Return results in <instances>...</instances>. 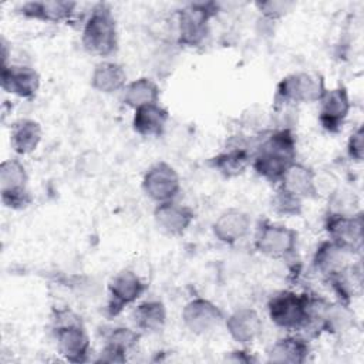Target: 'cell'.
<instances>
[{
    "mask_svg": "<svg viewBox=\"0 0 364 364\" xmlns=\"http://www.w3.org/2000/svg\"><path fill=\"white\" fill-rule=\"evenodd\" d=\"M58 353L71 363L88 358L91 344L81 317L68 307L55 309L51 316Z\"/></svg>",
    "mask_w": 364,
    "mask_h": 364,
    "instance_id": "obj_2",
    "label": "cell"
},
{
    "mask_svg": "<svg viewBox=\"0 0 364 364\" xmlns=\"http://www.w3.org/2000/svg\"><path fill=\"white\" fill-rule=\"evenodd\" d=\"M279 183L282 188L287 189L303 200L316 198L318 192L314 171L310 166L297 161H294L286 169Z\"/></svg>",
    "mask_w": 364,
    "mask_h": 364,
    "instance_id": "obj_21",
    "label": "cell"
},
{
    "mask_svg": "<svg viewBox=\"0 0 364 364\" xmlns=\"http://www.w3.org/2000/svg\"><path fill=\"white\" fill-rule=\"evenodd\" d=\"M81 43L87 53L97 57H111L118 48L117 21L107 4H97L84 23Z\"/></svg>",
    "mask_w": 364,
    "mask_h": 364,
    "instance_id": "obj_3",
    "label": "cell"
},
{
    "mask_svg": "<svg viewBox=\"0 0 364 364\" xmlns=\"http://www.w3.org/2000/svg\"><path fill=\"white\" fill-rule=\"evenodd\" d=\"M318 102V121L321 127L331 134L338 132L343 128L351 109V101L347 88L338 85L331 90H326L324 95Z\"/></svg>",
    "mask_w": 364,
    "mask_h": 364,
    "instance_id": "obj_13",
    "label": "cell"
},
{
    "mask_svg": "<svg viewBox=\"0 0 364 364\" xmlns=\"http://www.w3.org/2000/svg\"><path fill=\"white\" fill-rule=\"evenodd\" d=\"M1 88L20 98H33L40 88V75L28 65L3 64Z\"/></svg>",
    "mask_w": 364,
    "mask_h": 364,
    "instance_id": "obj_15",
    "label": "cell"
},
{
    "mask_svg": "<svg viewBox=\"0 0 364 364\" xmlns=\"http://www.w3.org/2000/svg\"><path fill=\"white\" fill-rule=\"evenodd\" d=\"M169 121V112L165 107L156 104H149L134 109L132 128L134 131L145 138L161 136Z\"/></svg>",
    "mask_w": 364,
    "mask_h": 364,
    "instance_id": "obj_19",
    "label": "cell"
},
{
    "mask_svg": "<svg viewBox=\"0 0 364 364\" xmlns=\"http://www.w3.org/2000/svg\"><path fill=\"white\" fill-rule=\"evenodd\" d=\"M363 213L355 212L351 215L328 212L326 216V232L328 239L355 255L363 247Z\"/></svg>",
    "mask_w": 364,
    "mask_h": 364,
    "instance_id": "obj_9",
    "label": "cell"
},
{
    "mask_svg": "<svg viewBox=\"0 0 364 364\" xmlns=\"http://www.w3.org/2000/svg\"><path fill=\"white\" fill-rule=\"evenodd\" d=\"M299 233L282 223L263 220L255 236V247L270 259H287L297 249Z\"/></svg>",
    "mask_w": 364,
    "mask_h": 364,
    "instance_id": "obj_7",
    "label": "cell"
},
{
    "mask_svg": "<svg viewBox=\"0 0 364 364\" xmlns=\"http://www.w3.org/2000/svg\"><path fill=\"white\" fill-rule=\"evenodd\" d=\"M148 289V284L129 269L118 272L108 284L109 301L108 311L111 316H117L121 310L129 304H134Z\"/></svg>",
    "mask_w": 364,
    "mask_h": 364,
    "instance_id": "obj_12",
    "label": "cell"
},
{
    "mask_svg": "<svg viewBox=\"0 0 364 364\" xmlns=\"http://www.w3.org/2000/svg\"><path fill=\"white\" fill-rule=\"evenodd\" d=\"M142 191L156 203L173 200L181 192V178L178 171L165 161L151 165L144 173Z\"/></svg>",
    "mask_w": 364,
    "mask_h": 364,
    "instance_id": "obj_10",
    "label": "cell"
},
{
    "mask_svg": "<svg viewBox=\"0 0 364 364\" xmlns=\"http://www.w3.org/2000/svg\"><path fill=\"white\" fill-rule=\"evenodd\" d=\"M310 346L300 336H286L267 348V361L280 364H301L307 360Z\"/></svg>",
    "mask_w": 364,
    "mask_h": 364,
    "instance_id": "obj_23",
    "label": "cell"
},
{
    "mask_svg": "<svg viewBox=\"0 0 364 364\" xmlns=\"http://www.w3.org/2000/svg\"><path fill=\"white\" fill-rule=\"evenodd\" d=\"M213 1L191 3L178 11V41L188 47L199 46L209 31V20L216 16Z\"/></svg>",
    "mask_w": 364,
    "mask_h": 364,
    "instance_id": "obj_6",
    "label": "cell"
},
{
    "mask_svg": "<svg viewBox=\"0 0 364 364\" xmlns=\"http://www.w3.org/2000/svg\"><path fill=\"white\" fill-rule=\"evenodd\" d=\"M77 3L74 1H57V0H41V1H26L20 7V13L27 18H34L48 23H61L71 18L75 13Z\"/></svg>",
    "mask_w": 364,
    "mask_h": 364,
    "instance_id": "obj_18",
    "label": "cell"
},
{
    "mask_svg": "<svg viewBox=\"0 0 364 364\" xmlns=\"http://www.w3.org/2000/svg\"><path fill=\"white\" fill-rule=\"evenodd\" d=\"M347 155L354 162H361L364 158V128L357 127L348 136Z\"/></svg>",
    "mask_w": 364,
    "mask_h": 364,
    "instance_id": "obj_31",
    "label": "cell"
},
{
    "mask_svg": "<svg viewBox=\"0 0 364 364\" xmlns=\"http://www.w3.org/2000/svg\"><path fill=\"white\" fill-rule=\"evenodd\" d=\"M326 82L317 71H300L283 77L277 87L274 100L283 107L318 102L326 92Z\"/></svg>",
    "mask_w": 364,
    "mask_h": 364,
    "instance_id": "obj_4",
    "label": "cell"
},
{
    "mask_svg": "<svg viewBox=\"0 0 364 364\" xmlns=\"http://www.w3.org/2000/svg\"><path fill=\"white\" fill-rule=\"evenodd\" d=\"M353 253L340 247L330 239L321 242L313 256V266L323 276L330 277L350 267V257Z\"/></svg>",
    "mask_w": 364,
    "mask_h": 364,
    "instance_id": "obj_22",
    "label": "cell"
},
{
    "mask_svg": "<svg viewBox=\"0 0 364 364\" xmlns=\"http://www.w3.org/2000/svg\"><path fill=\"white\" fill-rule=\"evenodd\" d=\"M250 225L252 219L249 213L233 208L222 212L218 216L212 225V232L219 242L225 245H235L247 236Z\"/></svg>",
    "mask_w": 364,
    "mask_h": 364,
    "instance_id": "obj_17",
    "label": "cell"
},
{
    "mask_svg": "<svg viewBox=\"0 0 364 364\" xmlns=\"http://www.w3.org/2000/svg\"><path fill=\"white\" fill-rule=\"evenodd\" d=\"M159 85L148 77H139L128 82L122 90V101L132 109L159 102Z\"/></svg>",
    "mask_w": 364,
    "mask_h": 364,
    "instance_id": "obj_27",
    "label": "cell"
},
{
    "mask_svg": "<svg viewBox=\"0 0 364 364\" xmlns=\"http://www.w3.org/2000/svg\"><path fill=\"white\" fill-rule=\"evenodd\" d=\"M43 138L41 125L31 118H21L16 121L10 131V145L18 155H28L34 152Z\"/></svg>",
    "mask_w": 364,
    "mask_h": 364,
    "instance_id": "obj_26",
    "label": "cell"
},
{
    "mask_svg": "<svg viewBox=\"0 0 364 364\" xmlns=\"http://www.w3.org/2000/svg\"><path fill=\"white\" fill-rule=\"evenodd\" d=\"M195 219V212L188 205L179 202L168 200L156 203L154 209V220L159 232L166 236H181L183 235Z\"/></svg>",
    "mask_w": 364,
    "mask_h": 364,
    "instance_id": "obj_14",
    "label": "cell"
},
{
    "mask_svg": "<svg viewBox=\"0 0 364 364\" xmlns=\"http://www.w3.org/2000/svg\"><path fill=\"white\" fill-rule=\"evenodd\" d=\"M28 175L23 162L17 158L4 159L0 164V195L4 206L23 209L30 205L31 195L27 189Z\"/></svg>",
    "mask_w": 364,
    "mask_h": 364,
    "instance_id": "obj_8",
    "label": "cell"
},
{
    "mask_svg": "<svg viewBox=\"0 0 364 364\" xmlns=\"http://www.w3.org/2000/svg\"><path fill=\"white\" fill-rule=\"evenodd\" d=\"M225 313L212 300L195 297L182 310V323L193 334L205 336L225 323Z\"/></svg>",
    "mask_w": 364,
    "mask_h": 364,
    "instance_id": "obj_11",
    "label": "cell"
},
{
    "mask_svg": "<svg viewBox=\"0 0 364 364\" xmlns=\"http://www.w3.org/2000/svg\"><path fill=\"white\" fill-rule=\"evenodd\" d=\"M132 320L139 331H161L166 324V307L159 300L142 301L134 309Z\"/></svg>",
    "mask_w": 364,
    "mask_h": 364,
    "instance_id": "obj_28",
    "label": "cell"
},
{
    "mask_svg": "<svg viewBox=\"0 0 364 364\" xmlns=\"http://www.w3.org/2000/svg\"><path fill=\"white\" fill-rule=\"evenodd\" d=\"M139 340V331L129 327H114L105 336V344L100 354V361L122 363Z\"/></svg>",
    "mask_w": 364,
    "mask_h": 364,
    "instance_id": "obj_20",
    "label": "cell"
},
{
    "mask_svg": "<svg viewBox=\"0 0 364 364\" xmlns=\"http://www.w3.org/2000/svg\"><path fill=\"white\" fill-rule=\"evenodd\" d=\"M310 294L283 290L276 293L267 303V313L272 323L283 330H304L309 318Z\"/></svg>",
    "mask_w": 364,
    "mask_h": 364,
    "instance_id": "obj_5",
    "label": "cell"
},
{
    "mask_svg": "<svg viewBox=\"0 0 364 364\" xmlns=\"http://www.w3.org/2000/svg\"><path fill=\"white\" fill-rule=\"evenodd\" d=\"M225 327L236 343L252 344L263 330L260 314L252 307H239L225 318Z\"/></svg>",
    "mask_w": 364,
    "mask_h": 364,
    "instance_id": "obj_16",
    "label": "cell"
},
{
    "mask_svg": "<svg viewBox=\"0 0 364 364\" xmlns=\"http://www.w3.org/2000/svg\"><path fill=\"white\" fill-rule=\"evenodd\" d=\"M296 136L290 128L272 131L252 155L255 172L272 183H279L286 169L296 161Z\"/></svg>",
    "mask_w": 364,
    "mask_h": 364,
    "instance_id": "obj_1",
    "label": "cell"
},
{
    "mask_svg": "<svg viewBox=\"0 0 364 364\" xmlns=\"http://www.w3.org/2000/svg\"><path fill=\"white\" fill-rule=\"evenodd\" d=\"M257 10L263 14L267 20H277L286 16L291 9L294 7L293 1H284V0H269V1H257L256 3Z\"/></svg>",
    "mask_w": 364,
    "mask_h": 364,
    "instance_id": "obj_30",
    "label": "cell"
},
{
    "mask_svg": "<svg viewBox=\"0 0 364 364\" xmlns=\"http://www.w3.org/2000/svg\"><path fill=\"white\" fill-rule=\"evenodd\" d=\"M252 152L243 146L233 144L223 152L210 159V165L225 178H235L242 175L249 165H252Z\"/></svg>",
    "mask_w": 364,
    "mask_h": 364,
    "instance_id": "obj_25",
    "label": "cell"
},
{
    "mask_svg": "<svg viewBox=\"0 0 364 364\" xmlns=\"http://www.w3.org/2000/svg\"><path fill=\"white\" fill-rule=\"evenodd\" d=\"M125 68L111 60H102L95 64L91 73V87L101 94H114L122 91L127 85Z\"/></svg>",
    "mask_w": 364,
    "mask_h": 364,
    "instance_id": "obj_24",
    "label": "cell"
},
{
    "mask_svg": "<svg viewBox=\"0 0 364 364\" xmlns=\"http://www.w3.org/2000/svg\"><path fill=\"white\" fill-rule=\"evenodd\" d=\"M272 208L282 216H299L303 212V199L279 185L272 196Z\"/></svg>",
    "mask_w": 364,
    "mask_h": 364,
    "instance_id": "obj_29",
    "label": "cell"
}]
</instances>
